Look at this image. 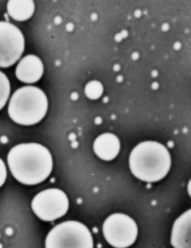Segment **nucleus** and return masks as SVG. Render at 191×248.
I'll use <instances>...</instances> for the list:
<instances>
[{
    "instance_id": "nucleus-1",
    "label": "nucleus",
    "mask_w": 191,
    "mask_h": 248,
    "mask_svg": "<svg viewBox=\"0 0 191 248\" xmlns=\"http://www.w3.org/2000/svg\"><path fill=\"white\" fill-rule=\"evenodd\" d=\"M10 170L21 184L35 185L48 178L53 169V159L47 148L38 143L17 145L8 156Z\"/></svg>"
},
{
    "instance_id": "nucleus-2",
    "label": "nucleus",
    "mask_w": 191,
    "mask_h": 248,
    "mask_svg": "<svg viewBox=\"0 0 191 248\" xmlns=\"http://www.w3.org/2000/svg\"><path fill=\"white\" fill-rule=\"evenodd\" d=\"M132 172L146 182H156L166 176L171 167V157L166 148L154 141L137 145L130 155Z\"/></svg>"
},
{
    "instance_id": "nucleus-3",
    "label": "nucleus",
    "mask_w": 191,
    "mask_h": 248,
    "mask_svg": "<svg viewBox=\"0 0 191 248\" xmlns=\"http://www.w3.org/2000/svg\"><path fill=\"white\" fill-rule=\"evenodd\" d=\"M47 107V98L42 90L36 87H23L13 95L8 114L18 124L32 125L44 118Z\"/></svg>"
},
{
    "instance_id": "nucleus-4",
    "label": "nucleus",
    "mask_w": 191,
    "mask_h": 248,
    "mask_svg": "<svg viewBox=\"0 0 191 248\" xmlns=\"http://www.w3.org/2000/svg\"><path fill=\"white\" fill-rule=\"evenodd\" d=\"M46 248H93L89 229L77 221L69 220L55 226L47 235Z\"/></svg>"
},
{
    "instance_id": "nucleus-5",
    "label": "nucleus",
    "mask_w": 191,
    "mask_h": 248,
    "mask_svg": "<svg viewBox=\"0 0 191 248\" xmlns=\"http://www.w3.org/2000/svg\"><path fill=\"white\" fill-rule=\"evenodd\" d=\"M103 232L107 242L114 248H128L135 242L137 226L134 220L121 213L111 215L104 222Z\"/></svg>"
},
{
    "instance_id": "nucleus-6",
    "label": "nucleus",
    "mask_w": 191,
    "mask_h": 248,
    "mask_svg": "<svg viewBox=\"0 0 191 248\" xmlns=\"http://www.w3.org/2000/svg\"><path fill=\"white\" fill-rule=\"evenodd\" d=\"M31 207L40 219L52 221L66 214L69 209V200L61 190L50 188L39 193L33 200Z\"/></svg>"
},
{
    "instance_id": "nucleus-7",
    "label": "nucleus",
    "mask_w": 191,
    "mask_h": 248,
    "mask_svg": "<svg viewBox=\"0 0 191 248\" xmlns=\"http://www.w3.org/2000/svg\"><path fill=\"white\" fill-rule=\"evenodd\" d=\"M25 47L24 35L11 23L0 21V67L14 65L22 56Z\"/></svg>"
},
{
    "instance_id": "nucleus-8",
    "label": "nucleus",
    "mask_w": 191,
    "mask_h": 248,
    "mask_svg": "<svg viewBox=\"0 0 191 248\" xmlns=\"http://www.w3.org/2000/svg\"><path fill=\"white\" fill-rule=\"evenodd\" d=\"M43 62L37 56L29 55L26 56L17 66V78L26 83H34L40 80L43 75Z\"/></svg>"
},
{
    "instance_id": "nucleus-9",
    "label": "nucleus",
    "mask_w": 191,
    "mask_h": 248,
    "mask_svg": "<svg viewBox=\"0 0 191 248\" xmlns=\"http://www.w3.org/2000/svg\"><path fill=\"white\" fill-rule=\"evenodd\" d=\"M94 150L96 155L104 160H112L120 151L118 138L111 133H105L97 138L94 143Z\"/></svg>"
},
{
    "instance_id": "nucleus-10",
    "label": "nucleus",
    "mask_w": 191,
    "mask_h": 248,
    "mask_svg": "<svg viewBox=\"0 0 191 248\" xmlns=\"http://www.w3.org/2000/svg\"><path fill=\"white\" fill-rule=\"evenodd\" d=\"M8 12L15 21H27L34 12V3L31 0H11L8 3Z\"/></svg>"
},
{
    "instance_id": "nucleus-11",
    "label": "nucleus",
    "mask_w": 191,
    "mask_h": 248,
    "mask_svg": "<svg viewBox=\"0 0 191 248\" xmlns=\"http://www.w3.org/2000/svg\"><path fill=\"white\" fill-rule=\"evenodd\" d=\"M11 85L5 74L0 72V110L2 109L9 98Z\"/></svg>"
},
{
    "instance_id": "nucleus-12",
    "label": "nucleus",
    "mask_w": 191,
    "mask_h": 248,
    "mask_svg": "<svg viewBox=\"0 0 191 248\" xmlns=\"http://www.w3.org/2000/svg\"><path fill=\"white\" fill-rule=\"evenodd\" d=\"M86 95L92 99H96L101 96L103 93V86L99 82L93 81L89 82L85 88Z\"/></svg>"
},
{
    "instance_id": "nucleus-13",
    "label": "nucleus",
    "mask_w": 191,
    "mask_h": 248,
    "mask_svg": "<svg viewBox=\"0 0 191 248\" xmlns=\"http://www.w3.org/2000/svg\"><path fill=\"white\" fill-rule=\"evenodd\" d=\"M7 178V170L3 161L0 159V187L3 185Z\"/></svg>"
},
{
    "instance_id": "nucleus-14",
    "label": "nucleus",
    "mask_w": 191,
    "mask_h": 248,
    "mask_svg": "<svg viewBox=\"0 0 191 248\" xmlns=\"http://www.w3.org/2000/svg\"><path fill=\"white\" fill-rule=\"evenodd\" d=\"M13 231L11 230V229H7L6 233H8V234H11V233H12Z\"/></svg>"
},
{
    "instance_id": "nucleus-15",
    "label": "nucleus",
    "mask_w": 191,
    "mask_h": 248,
    "mask_svg": "<svg viewBox=\"0 0 191 248\" xmlns=\"http://www.w3.org/2000/svg\"><path fill=\"white\" fill-rule=\"evenodd\" d=\"M0 248H2V246L1 245H0Z\"/></svg>"
}]
</instances>
